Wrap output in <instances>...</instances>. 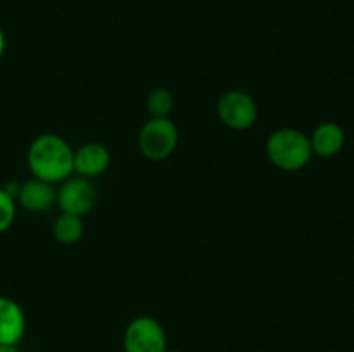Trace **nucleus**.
I'll use <instances>...</instances> for the list:
<instances>
[{"instance_id": "obj_1", "label": "nucleus", "mask_w": 354, "mask_h": 352, "mask_svg": "<svg viewBox=\"0 0 354 352\" xmlns=\"http://www.w3.org/2000/svg\"><path fill=\"white\" fill-rule=\"evenodd\" d=\"M71 145L59 135L45 133L35 138L28 148V166L35 178L47 183H57L73 173Z\"/></svg>"}, {"instance_id": "obj_2", "label": "nucleus", "mask_w": 354, "mask_h": 352, "mask_svg": "<svg viewBox=\"0 0 354 352\" xmlns=\"http://www.w3.org/2000/svg\"><path fill=\"white\" fill-rule=\"evenodd\" d=\"M270 162L282 171H299L310 164L313 148L308 135L296 128H280L266 140Z\"/></svg>"}, {"instance_id": "obj_3", "label": "nucleus", "mask_w": 354, "mask_h": 352, "mask_svg": "<svg viewBox=\"0 0 354 352\" xmlns=\"http://www.w3.org/2000/svg\"><path fill=\"white\" fill-rule=\"evenodd\" d=\"M178 145V128L169 117H151L138 133L140 152L151 161H165Z\"/></svg>"}, {"instance_id": "obj_4", "label": "nucleus", "mask_w": 354, "mask_h": 352, "mask_svg": "<svg viewBox=\"0 0 354 352\" xmlns=\"http://www.w3.org/2000/svg\"><path fill=\"white\" fill-rule=\"evenodd\" d=\"M123 349L124 352H166L165 328L154 317H135L124 330Z\"/></svg>"}, {"instance_id": "obj_5", "label": "nucleus", "mask_w": 354, "mask_h": 352, "mask_svg": "<svg viewBox=\"0 0 354 352\" xmlns=\"http://www.w3.org/2000/svg\"><path fill=\"white\" fill-rule=\"evenodd\" d=\"M218 116L232 130H249L258 119V106L249 93L241 90L225 92L218 100Z\"/></svg>"}, {"instance_id": "obj_6", "label": "nucleus", "mask_w": 354, "mask_h": 352, "mask_svg": "<svg viewBox=\"0 0 354 352\" xmlns=\"http://www.w3.org/2000/svg\"><path fill=\"white\" fill-rule=\"evenodd\" d=\"M55 200H57L62 213L85 216L95 206L97 193L88 178L78 176V178L66 179L64 185L55 193Z\"/></svg>"}, {"instance_id": "obj_7", "label": "nucleus", "mask_w": 354, "mask_h": 352, "mask_svg": "<svg viewBox=\"0 0 354 352\" xmlns=\"http://www.w3.org/2000/svg\"><path fill=\"white\" fill-rule=\"evenodd\" d=\"M26 331V316L16 300L0 295V344L17 345Z\"/></svg>"}, {"instance_id": "obj_8", "label": "nucleus", "mask_w": 354, "mask_h": 352, "mask_svg": "<svg viewBox=\"0 0 354 352\" xmlns=\"http://www.w3.org/2000/svg\"><path fill=\"white\" fill-rule=\"evenodd\" d=\"M111 162V154L102 144H85L75 150L73 155V171L83 178L102 175Z\"/></svg>"}, {"instance_id": "obj_9", "label": "nucleus", "mask_w": 354, "mask_h": 352, "mask_svg": "<svg viewBox=\"0 0 354 352\" xmlns=\"http://www.w3.org/2000/svg\"><path fill=\"white\" fill-rule=\"evenodd\" d=\"M16 200L19 202L21 207H24L30 213H44L54 204L55 190L52 183L33 178L19 185Z\"/></svg>"}, {"instance_id": "obj_10", "label": "nucleus", "mask_w": 354, "mask_h": 352, "mask_svg": "<svg viewBox=\"0 0 354 352\" xmlns=\"http://www.w3.org/2000/svg\"><path fill=\"white\" fill-rule=\"evenodd\" d=\"M310 141L315 155L334 157L344 147L346 133L341 124L327 121V123H322L320 126H317V130L310 137Z\"/></svg>"}, {"instance_id": "obj_11", "label": "nucleus", "mask_w": 354, "mask_h": 352, "mask_svg": "<svg viewBox=\"0 0 354 352\" xmlns=\"http://www.w3.org/2000/svg\"><path fill=\"white\" fill-rule=\"evenodd\" d=\"M52 231H54V237L59 244L73 245L83 237L85 223H83L82 216L61 213V216L54 221V230Z\"/></svg>"}, {"instance_id": "obj_12", "label": "nucleus", "mask_w": 354, "mask_h": 352, "mask_svg": "<svg viewBox=\"0 0 354 352\" xmlns=\"http://www.w3.org/2000/svg\"><path fill=\"white\" fill-rule=\"evenodd\" d=\"M173 106H175V99H173L171 92L166 88H156L149 93L147 97V110L151 117H169L173 113Z\"/></svg>"}, {"instance_id": "obj_13", "label": "nucleus", "mask_w": 354, "mask_h": 352, "mask_svg": "<svg viewBox=\"0 0 354 352\" xmlns=\"http://www.w3.org/2000/svg\"><path fill=\"white\" fill-rule=\"evenodd\" d=\"M14 217H16V199L6 188H0V235L12 226Z\"/></svg>"}, {"instance_id": "obj_14", "label": "nucleus", "mask_w": 354, "mask_h": 352, "mask_svg": "<svg viewBox=\"0 0 354 352\" xmlns=\"http://www.w3.org/2000/svg\"><path fill=\"white\" fill-rule=\"evenodd\" d=\"M0 352H19L17 345H2L0 344Z\"/></svg>"}, {"instance_id": "obj_15", "label": "nucleus", "mask_w": 354, "mask_h": 352, "mask_svg": "<svg viewBox=\"0 0 354 352\" xmlns=\"http://www.w3.org/2000/svg\"><path fill=\"white\" fill-rule=\"evenodd\" d=\"M3 50H6V35L0 30V57L3 55Z\"/></svg>"}, {"instance_id": "obj_16", "label": "nucleus", "mask_w": 354, "mask_h": 352, "mask_svg": "<svg viewBox=\"0 0 354 352\" xmlns=\"http://www.w3.org/2000/svg\"><path fill=\"white\" fill-rule=\"evenodd\" d=\"M166 352H182V351H169V349H166Z\"/></svg>"}]
</instances>
